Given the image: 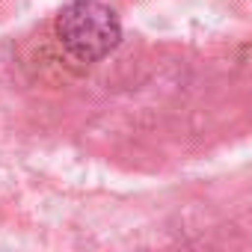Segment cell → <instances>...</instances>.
<instances>
[{
	"label": "cell",
	"instance_id": "cell-1",
	"mask_svg": "<svg viewBox=\"0 0 252 252\" xmlns=\"http://www.w3.org/2000/svg\"><path fill=\"white\" fill-rule=\"evenodd\" d=\"M57 36L80 63L104 60L122 39L119 18L101 0H74L57 18Z\"/></svg>",
	"mask_w": 252,
	"mask_h": 252
}]
</instances>
